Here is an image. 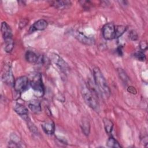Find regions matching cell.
<instances>
[{
    "label": "cell",
    "instance_id": "cell-19",
    "mask_svg": "<svg viewBox=\"0 0 148 148\" xmlns=\"http://www.w3.org/2000/svg\"><path fill=\"white\" fill-rule=\"evenodd\" d=\"M127 29V27L124 25H117L115 27V36L114 38H118L121 36Z\"/></svg>",
    "mask_w": 148,
    "mask_h": 148
},
{
    "label": "cell",
    "instance_id": "cell-1",
    "mask_svg": "<svg viewBox=\"0 0 148 148\" xmlns=\"http://www.w3.org/2000/svg\"><path fill=\"white\" fill-rule=\"evenodd\" d=\"M93 76L95 84L100 92L106 98H109L110 95V88L104 76L98 68L96 67L93 69Z\"/></svg>",
    "mask_w": 148,
    "mask_h": 148
},
{
    "label": "cell",
    "instance_id": "cell-24",
    "mask_svg": "<svg viewBox=\"0 0 148 148\" xmlns=\"http://www.w3.org/2000/svg\"><path fill=\"white\" fill-rule=\"evenodd\" d=\"M139 47H140V49L142 51H145L147 49V43L146 41L145 40H143V41H141L140 42V44H139Z\"/></svg>",
    "mask_w": 148,
    "mask_h": 148
},
{
    "label": "cell",
    "instance_id": "cell-25",
    "mask_svg": "<svg viewBox=\"0 0 148 148\" xmlns=\"http://www.w3.org/2000/svg\"><path fill=\"white\" fill-rule=\"evenodd\" d=\"M127 91H128L129 92H130V93H131V94H136L137 93V91H136V88H135L134 87L131 86L128 87V88H127Z\"/></svg>",
    "mask_w": 148,
    "mask_h": 148
},
{
    "label": "cell",
    "instance_id": "cell-15",
    "mask_svg": "<svg viewBox=\"0 0 148 148\" xmlns=\"http://www.w3.org/2000/svg\"><path fill=\"white\" fill-rule=\"evenodd\" d=\"M50 4L55 8L60 9L69 7L71 5V2L68 1H51Z\"/></svg>",
    "mask_w": 148,
    "mask_h": 148
},
{
    "label": "cell",
    "instance_id": "cell-14",
    "mask_svg": "<svg viewBox=\"0 0 148 148\" xmlns=\"http://www.w3.org/2000/svg\"><path fill=\"white\" fill-rule=\"evenodd\" d=\"M2 80L4 82V83H6V84H10V85H13L14 84V77L12 74V72L10 69H9L7 71H6L2 75Z\"/></svg>",
    "mask_w": 148,
    "mask_h": 148
},
{
    "label": "cell",
    "instance_id": "cell-4",
    "mask_svg": "<svg viewBox=\"0 0 148 148\" xmlns=\"http://www.w3.org/2000/svg\"><path fill=\"white\" fill-rule=\"evenodd\" d=\"M28 83V79L27 76H23L18 77L14 80L13 87L16 92L20 93L23 91L27 87Z\"/></svg>",
    "mask_w": 148,
    "mask_h": 148
},
{
    "label": "cell",
    "instance_id": "cell-23",
    "mask_svg": "<svg viewBox=\"0 0 148 148\" xmlns=\"http://www.w3.org/2000/svg\"><path fill=\"white\" fill-rule=\"evenodd\" d=\"M129 38L132 40H136L138 38V35L137 32L135 30H131L128 35Z\"/></svg>",
    "mask_w": 148,
    "mask_h": 148
},
{
    "label": "cell",
    "instance_id": "cell-17",
    "mask_svg": "<svg viewBox=\"0 0 148 148\" xmlns=\"http://www.w3.org/2000/svg\"><path fill=\"white\" fill-rule=\"evenodd\" d=\"M81 127L84 134L86 136H88L90 131V124L89 121L87 119H84L83 120H82Z\"/></svg>",
    "mask_w": 148,
    "mask_h": 148
},
{
    "label": "cell",
    "instance_id": "cell-27",
    "mask_svg": "<svg viewBox=\"0 0 148 148\" xmlns=\"http://www.w3.org/2000/svg\"><path fill=\"white\" fill-rule=\"evenodd\" d=\"M117 54H118L119 56H122V55H123V51H122V47H121V46H119V47L117 49Z\"/></svg>",
    "mask_w": 148,
    "mask_h": 148
},
{
    "label": "cell",
    "instance_id": "cell-20",
    "mask_svg": "<svg viewBox=\"0 0 148 148\" xmlns=\"http://www.w3.org/2000/svg\"><path fill=\"white\" fill-rule=\"evenodd\" d=\"M117 72L118 75L119 76V77L120 79L124 82L127 83L129 81V77L127 76L125 72L121 68H118L117 69Z\"/></svg>",
    "mask_w": 148,
    "mask_h": 148
},
{
    "label": "cell",
    "instance_id": "cell-11",
    "mask_svg": "<svg viewBox=\"0 0 148 148\" xmlns=\"http://www.w3.org/2000/svg\"><path fill=\"white\" fill-rule=\"evenodd\" d=\"M25 58V60L30 63H36L39 61H40L42 62L43 60L42 58H39L38 56L35 53L30 50L26 52Z\"/></svg>",
    "mask_w": 148,
    "mask_h": 148
},
{
    "label": "cell",
    "instance_id": "cell-2",
    "mask_svg": "<svg viewBox=\"0 0 148 148\" xmlns=\"http://www.w3.org/2000/svg\"><path fill=\"white\" fill-rule=\"evenodd\" d=\"M81 91L83 98L87 105L96 112L98 111L99 103L93 94V91L84 84L82 86Z\"/></svg>",
    "mask_w": 148,
    "mask_h": 148
},
{
    "label": "cell",
    "instance_id": "cell-9",
    "mask_svg": "<svg viewBox=\"0 0 148 148\" xmlns=\"http://www.w3.org/2000/svg\"><path fill=\"white\" fill-rule=\"evenodd\" d=\"M1 32L4 39V40H7L12 39V32L10 26L5 21H3L1 24Z\"/></svg>",
    "mask_w": 148,
    "mask_h": 148
},
{
    "label": "cell",
    "instance_id": "cell-18",
    "mask_svg": "<svg viewBox=\"0 0 148 148\" xmlns=\"http://www.w3.org/2000/svg\"><path fill=\"white\" fill-rule=\"evenodd\" d=\"M106 145L109 147H114V148H120L121 147L119 143L113 137L110 136L106 142Z\"/></svg>",
    "mask_w": 148,
    "mask_h": 148
},
{
    "label": "cell",
    "instance_id": "cell-12",
    "mask_svg": "<svg viewBox=\"0 0 148 148\" xmlns=\"http://www.w3.org/2000/svg\"><path fill=\"white\" fill-rule=\"evenodd\" d=\"M14 110L19 116L22 117H27L28 113L27 108L21 103H16L14 106Z\"/></svg>",
    "mask_w": 148,
    "mask_h": 148
},
{
    "label": "cell",
    "instance_id": "cell-5",
    "mask_svg": "<svg viewBox=\"0 0 148 148\" xmlns=\"http://www.w3.org/2000/svg\"><path fill=\"white\" fill-rule=\"evenodd\" d=\"M102 35L106 40L114 39L115 36V25L112 23L104 25L102 28Z\"/></svg>",
    "mask_w": 148,
    "mask_h": 148
},
{
    "label": "cell",
    "instance_id": "cell-16",
    "mask_svg": "<svg viewBox=\"0 0 148 148\" xmlns=\"http://www.w3.org/2000/svg\"><path fill=\"white\" fill-rule=\"evenodd\" d=\"M103 122L106 132L108 134H110L112 132L113 128V123L110 120L107 118H104L103 119Z\"/></svg>",
    "mask_w": 148,
    "mask_h": 148
},
{
    "label": "cell",
    "instance_id": "cell-10",
    "mask_svg": "<svg viewBox=\"0 0 148 148\" xmlns=\"http://www.w3.org/2000/svg\"><path fill=\"white\" fill-rule=\"evenodd\" d=\"M42 128L43 131L47 135H52L55 131L54 123L52 121H45L42 124Z\"/></svg>",
    "mask_w": 148,
    "mask_h": 148
},
{
    "label": "cell",
    "instance_id": "cell-8",
    "mask_svg": "<svg viewBox=\"0 0 148 148\" xmlns=\"http://www.w3.org/2000/svg\"><path fill=\"white\" fill-rule=\"evenodd\" d=\"M47 27V22L44 19H40L35 22L31 26L29 31L33 32L36 31H42L45 29Z\"/></svg>",
    "mask_w": 148,
    "mask_h": 148
},
{
    "label": "cell",
    "instance_id": "cell-13",
    "mask_svg": "<svg viewBox=\"0 0 148 148\" xmlns=\"http://www.w3.org/2000/svg\"><path fill=\"white\" fill-rule=\"evenodd\" d=\"M28 108L34 113L38 114L41 112L40 103L37 100H32L28 104Z\"/></svg>",
    "mask_w": 148,
    "mask_h": 148
},
{
    "label": "cell",
    "instance_id": "cell-6",
    "mask_svg": "<svg viewBox=\"0 0 148 148\" xmlns=\"http://www.w3.org/2000/svg\"><path fill=\"white\" fill-rule=\"evenodd\" d=\"M51 59L53 61V62L56 65H57L60 68V69H61V71L65 72L66 71L69 69V66H68V64L58 54H55V53L51 54Z\"/></svg>",
    "mask_w": 148,
    "mask_h": 148
},
{
    "label": "cell",
    "instance_id": "cell-22",
    "mask_svg": "<svg viewBox=\"0 0 148 148\" xmlns=\"http://www.w3.org/2000/svg\"><path fill=\"white\" fill-rule=\"evenodd\" d=\"M134 57L140 61H144L146 60L145 54L143 51H138L134 54Z\"/></svg>",
    "mask_w": 148,
    "mask_h": 148
},
{
    "label": "cell",
    "instance_id": "cell-3",
    "mask_svg": "<svg viewBox=\"0 0 148 148\" xmlns=\"http://www.w3.org/2000/svg\"><path fill=\"white\" fill-rule=\"evenodd\" d=\"M30 85L32 89L38 94L42 95L44 93V86L42 82V76L40 73H36L34 75L30 82Z\"/></svg>",
    "mask_w": 148,
    "mask_h": 148
},
{
    "label": "cell",
    "instance_id": "cell-21",
    "mask_svg": "<svg viewBox=\"0 0 148 148\" xmlns=\"http://www.w3.org/2000/svg\"><path fill=\"white\" fill-rule=\"evenodd\" d=\"M5 50L7 53H10L13 49L14 46V43L13 39H9L8 40H5Z\"/></svg>",
    "mask_w": 148,
    "mask_h": 148
},
{
    "label": "cell",
    "instance_id": "cell-7",
    "mask_svg": "<svg viewBox=\"0 0 148 148\" xmlns=\"http://www.w3.org/2000/svg\"><path fill=\"white\" fill-rule=\"evenodd\" d=\"M75 36L77 40L83 44L86 45H92L94 43V39H93V38L89 37L86 35L83 32L77 31L75 32Z\"/></svg>",
    "mask_w": 148,
    "mask_h": 148
},
{
    "label": "cell",
    "instance_id": "cell-26",
    "mask_svg": "<svg viewBox=\"0 0 148 148\" xmlns=\"http://www.w3.org/2000/svg\"><path fill=\"white\" fill-rule=\"evenodd\" d=\"M28 20L27 19H23L20 21V23H19V27L20 28H24L28 23Z\"/></svg>",
    "mask_w": 148,
    "mask_h": 148
}]
</instances>
